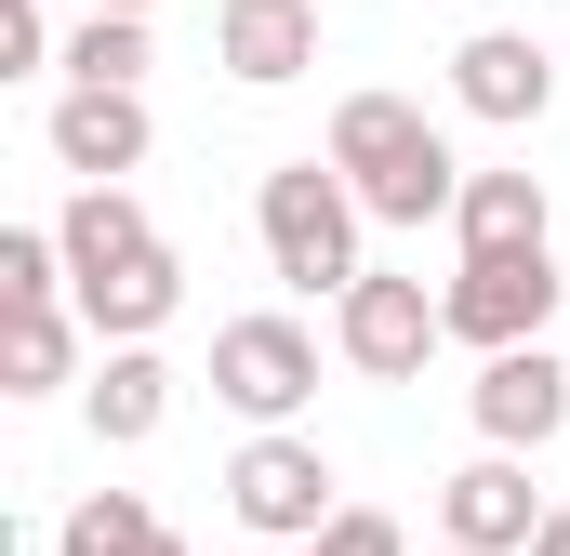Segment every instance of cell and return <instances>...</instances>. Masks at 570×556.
<instances>
[{"mask_svg": "<svg viewBox=\"0 0 570 556\" xmlns=\"http://www.w3.org/2000/svg\"><path fill=\"white\" fill-rule=\"evenodd\" d=\"M80 305H0V398H53L80 371Z\"/></svg>", "mask_w": 570, "mask_h": 556, "instance_id": "obj_14", "label": "cell"}, {"mask_svg": "<svg viewBox=\"0 0 570 556\" xmlns=\"http://www.w3.org/2000/svg\"><path fill=\"white\" fill-rule=\"evenodd\" d=\"M292 556H412V530H399L385 504H345L332 530H305V544H292Z\"/></svg>", "mask_w": 570, "mask_h": 556, "instance_id": "obj_20", "label": "cell"}, {"mask_svg": "<svg viewBox=\"0 0 570 556\" xmlns=\"http://www.w3.org/2000/svg\"><path fill=\"white\" fill-rule=\"evenodd\" d=\"M53 556H186V544H173V517L146 490H80L67 530H53Z\"/></svg>", "mask_w": 570, "mask_h": 556, "instance_id": "obj_17", "label": "cell"}, {"mask_svg": "<svg viewBox=\"0 0 570 556\" xmlns=\"http://www.w3.org/2000/svg\"><path fill=\"white\" fill-rule=\"evenodd\" d=\"M80 411H94L107 450H146V437L173 424V358H159V345H107V371L80 385Z\"/></svg>", "mask_w": 570, "mask_h": 556, "instance_id": "obj_13", "label": "cell"}, {"mask_svg": "<svg viewBox=\"0 0 570 556\" xmlns=\"http://www.w3.org/2000/svg\"><path fill=\"white\" fill-rule=\"evenodd\" d=\"M67 305H80V318H94V345H146V331H159V318H173V305H186V266H173V239H146L134 266H107V278H80V291H67Z\"/></svg>", "mask_w": 570, "mask_h": 556, "instance_id": "obj_12", "label": "cell"}, {"mask_svg": "<svg viewBox=\"0 0 570 556\" xmlns=\"http://www.w3.org/2000/svg\"><path fill=\"white\" fill-rule=\"evenodd\" d=\"M425 556H478V544H425Z\"/></svg>", "mask_w": 570, "mask_h": 556, "instance_id": "obj_24", "label": "cell"}, {"mask_svg": "<svg viewBox=\"0 0 570 556\" xmlns=\"http://www.w3.org/2000/svg\"><path fill=\"white\" fill-rule=\"evenodd\" d=\"M544 93H558V67H544V40H531V27H478V40L451 53V107H464V120H491V133H531V120H544Z\"/></svg>", "mask_w": 570, "mask_h": 556, "instance_id": "obj_10", "label": "cell"}, {"mask_svg": "<svg viewBox=\"0 0 570 556\" xmlns=\"http://www.w3.org/2000/svg\"><path fill=\"white\" fill-rule=\"evenodd\" d=\"M0 67H13V80L53 67V13H40V0H0Z\"/></svg>", "mask_w": 570, "mask_h": 556, "instance_id": "obj_21", "label": "cell"}, {"mask_svg": "<svg viewBox=\"0 0 570 556\" xmlns=\"http://www.w3.org/2000/svg\"><path fill=\"white\" fill-rule=\"evenodd\" d=\"M558 291H570V278H558L544 239H531V252H464L451 291H438V318H451V345H478V358H491V345H544Z\"/></svg>", "mask_w": 570, "mask_h": 556, "instance_id": "obj_5", "label": "cell"}, {"mask_svg": "<svg viewBox=\"0 0 570 556\" xmlns=\"http://www.w3.org/2000/svg\"><path fill=\"white\" fill-rule=\"evenodd\" d=\"M558 504L531 490V450H491L478 437V464H451L438 477V544H478V556H531V530H544Z\"/></svg>", "mask_w": 570, "mask_h": 556, "instance_id": "obj_8", "label": "cell"}, {"mask_svg": "<svg viewBox=\"0 0 570 556\" xmlns=\"http://www.w3.org/2000/svg\"><path fill=\"white\" fill-rule=\"evenodd\" d=\"M80 13H159V0H80Z\"/></svg>", "mask_w": 570, "mask_h": 556, "instance_id": "obj_23", "label": "cell"}, {"mask_svg": "<svg viewBox=\"0 0 570 556\" xmlns=\"http://www.w3.org/2000/svg\"><path fill=\"white\" fill-rule=\"evenodd\" d=\"M67 291V239L53 226H0V305H53Z\"/></svg>", "mask_w": 570, "mask_h": 556, "instance_id": "obj_19", "label": "cell"}, {"mask_svg": "<svg viewBox=\"0 0 570 556\" xmlns=\"http://www.w3.org/2000/svg\"><path fill=\"white\" fill-rule=\"evenodd\" d=\"M226 517H239L253 544H305V530H332V517H345V504H332V450H318L305 424H253L239 464H226Z\"/></svg>", "mask_w": 570, "mask_h": 556, "instance_id": "obj_3", "label": "cell"}, {"mask_svg": "<svg viewBox=\"0 0 570 556\" xmlns=\"http://www.w3.org/2000/svg\"><path fill=\"white\" fill-rule=\"evenodd\" d=\"M40 146H53V172H80V186L146 172V146H159L146 80H67V93H53V120H40Z\"/></svg>", "mask_w": 570, "mask_h": 556, "instance_id": "obj_7", "label": "cell"}, {"mask_svg": "<svg viewBox=\"0 0 570 556\" xmlns=\"http://www.w3.org/2000/svg\"><path fill=\"white\" fill-rule=\"evenodd\" d=\"M438 345H451V318H438V291H425V278L358 266L345 291H332V358H345L358 385H412Z\"/></svg>", "mask_w": 570, "mask_h": 556, "instance_id": "obj_4", "label": "cell"}, {"mask_svg": "<svg viewBox=\"0 0 570 556\" xmlns=\"http://www.w3.org/2000/svg\"><path fill=\"white\" fill-rule=\"evenodd\" d=\"M531 556H570V504H558V517H544V530H531Z\"/></svg>", "mask_w": 570, "mask_h": 556, "instance_id": "obj_22", "label": "cell"}, {"mask_svg": "<svg viewBox=\"0 0 570 556\" xmlns=\"http://www.w3.org/2000/svg\"><path fill=\"white\" fill-rule=\"evenodd\" d=\"M67 80H146V13H80L67 27Z\"/></svg>", "mask_w": 570, "mask_h": 556, "instance_id": "obj_18", "label": "cell"}, {"mask_svg": "<svg viewBox=\"0 0 570 556\" xmlns=\"http://www.w3.org/2000/svg\"><path fill=\"white\" fill-rule=\"evenodd\" d=\"M464 411H478L491 450H544V437L570 424V358L558 345H491L478 385H464Z\"/></svg>", "mask_w": 570, "mask_h": 556, "instance_id": "obj_9", "label": "cell"}, {"mask_svg": "<svg viewBox=\"0 0 570 556\" xmlns=\"http://www.w3.org/2000/svg\"><path fill=\"white\" fill-rule=\"evenodd\" d=\"M53 239H67V291H80V278L134 266V252L159 239V226H146V199H134V186H80V199L53 212Z\"/></svg>", "mask_w": 570, "mask_h": 556, "instance_id": "obj_15", "label": "cell"}, {"mask_svg": "<svg viewBox=\"0 0 570 556\" xmlns=\"http://www.w3.org/2000/svg\"><path fill=\"white\" fill-rule=\"evenodd\" d=\"M213 398L239 424H292L318 398V331L305 318H226L213 331Z\"/></svg>", "mask_w": 570, "mask_h": 556, "instance_id": "obj_6", "label": "cell"}, {"mask_svg": "<svg viewBox=\"0 0 570 556\" xmlns=\"http://www.w3.org/2000/svg\"><path fill=\"white\" fill-rule=\"evenodd\" d=\"M253 226H266V266L292 291H345L358 278V226H372V199L345 186V159L318 146V159H279L266 186H253Z\"/></svg>", "mask_w": 570, "mask_h": 556, "instance_id": "obj_2", "label": "cell"}, {"mask_svg": "<svg viewBox=\"0 0 570 556\" xmlns=\"http://www.w3.org/2000/svg\"><path fill=\"white\" fill-rule=\"evenodd\" d=\"M558 212H544V172H464V199H451V239L464 252H531Z\"/></svg>", "mask_w": 570, "mask_h": 556, "instance_id": "obj_16", "label": "cell"}, {"mask_svg": "<svg viewBox=\"0 0 570 556\" xmlns=\"http://www.w3.org/2000/svg\"><path fill=\"white\" fill-rule=\"evenodd\" d=\"M213 67L253 80V93L305 80L318 67V0H213Z\"/></svg>", "mask_w": 570, "mask_h": 556, "instance_id": "obj_11", "label": "cell"}, {"mask_svg": "<svg viewBox=\"0 0 570 556\" xmlns=\"http://www.w3.org/2000/svg\"><path fill=\"white\" fill-rule=\"evenodd\" d=\"M332 159L372 199V226H451V199H464V159H451V133L412 93H345L332 107Z\"/></svg>", "mask_w": 570, "mask_h": 556, "instance_id": "obj_1", "label": "cell"}]
</instances>
